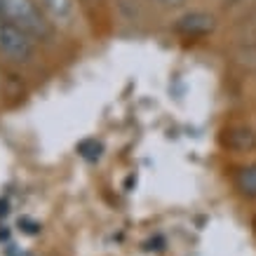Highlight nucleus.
Segmentation results:
<instances>
[{
	"mask_svg": "<svg viewBox=\"0 0 256 256\" xmlns=\"http://www.w3.org/2000/svg\"><path fill=\"white\" fill-rule=\"evenodd\" d=\"M2 19H5V14H2V10H0V31H2V26H5V22H2Z\"/></svg>",
	"mask_w": 256,
	"mask_h": 256,
	"instance_id": "10",
	"label": "nucleus"
},
{
	"mask_svg": "<svg viewBox=\"0 0 256 256\" xmlns=\"http://www.w3.org/2000/svg\"><path fill=\"white\" fill-rule=\"evenodd\" d=\"M42 8L54 22H68L73 14V0H42Z\"/></svg>",
	"mask_w": 256,
	"mask_h": 256,
	"instance_id": "6",
	"label": "nucleus"
},
{
	"mask_svg": "<svg viewBox=\"0 0 256 256\" xmlns=\"http://www.w3.org/2000/svg\"><path fill=\"white\" fill-rule=\"evenodd\" d=\"M235 186L244 198H256V164H249V167H242L238 172V178H235Z\"/></svg>",
	"mask_w": 256,
	"mask_h": 256,
	"instance_id": "5",
	"label": "nucleus"
},
{
	"mask_svg": "<svg viewBox=\"0 0 256 256\" xmlns=\"http://www.w3.org/2000/svg\"><path fill=\"white\" fill-rule=\"evenodd\" d=\"M224 144L230 150H238V153H244V150H252L256 148V134L247 127H233L228 130L224 136Z\"/></svg>",
	"mask_w": 256,
	"mask_h": 256,
	"instance_id": "4",
	"label": "nucleus"
},
{
	"mask_svg": "<svg viewBox=\"0 0 256 256\" xmlns=\"http://www.w3.org/2000/svg\"><path fill=\"white\" fill-rule=\"evenodd\" d=\"M164 5H170V8H178V5H184V0H162Z\"/></svg>",
	"mask_w": 256,
	"mask_h": 256,
	"instance_id": "9",
	"label": "nucleus"
},
{
	"mask_svg": "<svg viewBox=\"0 0 256 256\" xmlns=\"http://www.w3.org/2000/svg\"><path fill=\"white\" fill-rule=\"evenodd\" d=\"M176 31L184 38H204L214 31V16L204 12H190L176 22Z\"/></svg>",
	"mask_w": 256,
	"mask_h": 256,
	"instance_id": "3",
	"label": "nucleus"
},
{
	"mask_svg": "<svg viewBox=\"0 0 256 256\" xmlns=\"http://www.w3.org/2000/svg\"><path fill=\"white\" fill-rule=\"evenodd\" d=\"M78 150H80V156L85 158V160L94 162V160H99V158H101V150H104V146H101L96 139H87V141H82V144L78 146Z\"/></svg>",
	"mask_w": 256,
	"mask_h": 256,
	"instance_id": "7",
	"label": "nucleus"
},
{
	"mask_svg": "<svg viewBox=\"0 0 256 256\" xmlns=\"http://www.w3.org/2000/svg\"><path fill=\"white\" fill-rule=\"evenodd\" d=\"M19 226H24V230H26V233H38V230H40V226L33 224V221H28V218H22V221H19Z\"/></svg>",
	"mask_w": 256,
	"mask_h": 256,
	"instance_id": "8",
	"label": "nucleus"
},
{
	"mask_svg": "<svg viewBox=\"0 0 256 256\" xmlns=\"http://www.w3.org/2000/svg\"><path fill=\"white\" fill-rule=\"evenodd\" d=\"M0 52L14 64H26L33 56V36L24 31L22 26L12 22H5L0 31Z\"/></svg>",
	"mask_w": 256,
	"mask_h": 256,
	"instance_id": "2",
	"label": "nucleus"
},
{
	"mask_svg": "<svg viewBox=\"0 0 256 256\" xmlns=\"http://www.w3.org/2000/svg\"><path fill=\"white\" fill-rule=\"evenodd\" d=\"M0 10H2L8 22L22 26L24 31H28L31 36L45 38L50 33L45 19H42V14H40V10L36 8L33 0H0Z\"/></svg>",
	"mask_w": 256,
	"mask_h": 256,
	"instance_id": "1",
	"label": "nucleus"
}]
</instances>
